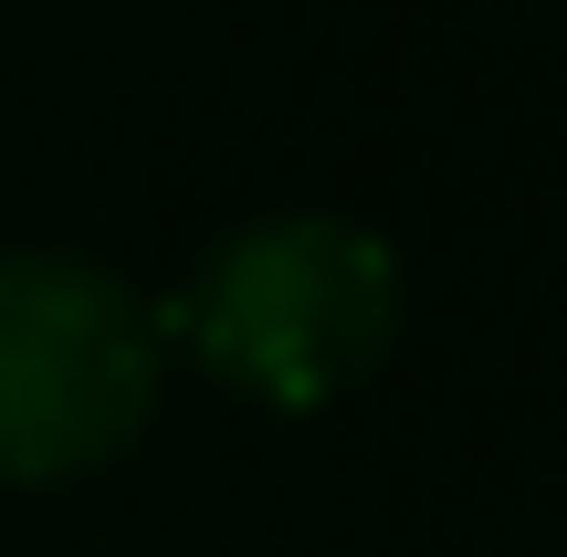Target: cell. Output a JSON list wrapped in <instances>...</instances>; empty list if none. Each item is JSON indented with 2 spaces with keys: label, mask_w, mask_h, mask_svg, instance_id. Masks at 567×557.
Returning a JSON list of instances; mask_svg holds the SVG:
<instances>
[{
  "label": "cell",
  "mask_w": 567,
  "mask_h": 557,
  "mask_svg": "<svg viewBox=\"0 0 567 557\" xmlns=\"http://www.w3.org/2000/svg\"><path fill=\"white\" fill-rule=\"evenodd\" d=\"M179 337L231 379V390L274 400V411H326L347 400L400 337V264L379 231L326 221V210H284L252 221L189 274Z\"/></svg>",
  "instance_id": "cell-1"
},
{
  "label": "cell",
  "mask_w": 567,
  "mask_h": 557,
  "mask_svg": "<svg viewBox=\"0 0 567 557\" xmlns=\"http://www.w3.org/2000/svg\"><path fill=\"white\" fill-rule=\"evenodd\" d=\"M158 400V327L95 264L0 252V484L126 453Z\"/></svg>",
  "instance_id": "cell-2"
}]
</instances>
